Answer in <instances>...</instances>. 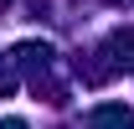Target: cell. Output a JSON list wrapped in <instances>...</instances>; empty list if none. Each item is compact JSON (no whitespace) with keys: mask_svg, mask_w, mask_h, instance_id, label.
<instances>
[{"mask_svg":"<svg viewBox=\"0 0 134 129\" xmlns=\"http://www.w3.org/2000/svg\"><path fill=\"white\" fill-rule=\"evenodd\" d=\"M88 129H129V114L124 109H93L88 114Z\"/></svg>","mask_w":134,"mask_h":129,"instance_id":"obj_1","label":"cell"},{"mask_svg":"<svg viewBox=\"0 0 134 129\" xmlns=\"http://www.w3.org/2000/svg\"><path fill=\"white\" fill-rule=\"evenodd\" d=\"M0 129H26V124H21V119H5V124H0Z\"/></svg>","mask_w":134,"mask_h":129,"instance_id":"obj_2","label":"cell"}]
</instances>
